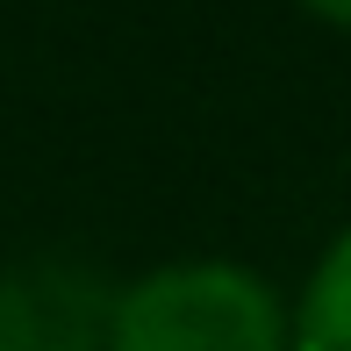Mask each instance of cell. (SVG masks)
<instances>
[{
    "label": "cell",
    "instance_id": "cell-1",
    "mask_svg": "<svg viewBox=\"0 0 351 351\" xmlns=\"http://www.w3.org/2000/svg\"><path fill=\"white\" fill-rule=\"evenodd\" d=\"M101 351H287V301L237 258H172L108 294Z\"/></svg>",
    "mask_w": 351,
    "mask_h": 351
},
{
    "label": "cell",
    "instance_id": "cell-2",
    "mask_svg": "<svg viewBox=\"0 0 351 351\" xmlns=\"http://www.w3.org/2000/svg\"><path fill=\"white\" fill-rule=\"evenodd\" d=\"M108 294L72 265L0 258V351H101Z\"/></svg>",
    "mask_w": 351,
    "mask_h": 351
},
{
    "label": "cell",
    "instance_id": "cell-3",
    "mask_svg": "<svg viewBox=\"0 0 351 351\" xmlns=\"http://www.w3.org/2000/svg\"><path fill=\"white\" fill-rule=\"evenodd\" d=\"M287 351H351V222L323 244L301 301L287 308Z\"/></svg>",
    "mask_w": 351,
    "mask_h": 351
},
{
    "label": "cell",
    "instance_id": "cell-4",
    "mask_svg": "<svg viewBox=\"0 0 351 351\" xmlns=\"http://www.w3.org/2000/svg\"><path fill=\"white\" fill-rule=\"evenodd\" d=\"M294 8H308L315 22H330V29H344V36H351V0H294Z\"/></svg>",
    "mask_w": 351,
    "mask_h": 351
}]
</instances>
